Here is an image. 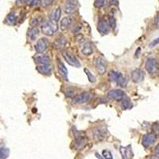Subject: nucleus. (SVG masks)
<instances>
[{
	"mask_svg": "<svg viewBox=\"0 0 159 159\" xmlns=\"http://www.w3.org/2000/svg\"><path fill=\"white\" fill-rule=\"evenodd\" d=\"M37 69L38 72L42 75L49 76L52 72V65L49 64H42V65H38Z\"/></svg>",
	"mask_w": 159,
	"mask_h": 159,
	"instance_id": "15",
	"label": "nucleus"
},
{
	"mask_svg": "<svg viewBox=\"0 0 159 159\" xmlns=\"http://www.w3.org/2000/svg\"><path fill=\"white\" fill-rule=\"evenodd\" d=\"M154 23H155L156 26L159 28V12L157 13V15H156L155 19H154Z\"/></svg>",
	"mask_w": 159,
	"mask_h": 159,
	"instance_id": "37",
	"label": "nucleus"
},
{
	"mask_svg": "<svg viewBox=\"0 0 159 159\" xmlns=\"http://www.w3.org/2000/svg\"><path fill=\"white\" fill-rule=\"evenodd\" d=\"M120 153L123 158H130L133 157V152H132L131 147L127 146L126 147H121L120 148Z\"/></svg>",
	"mask_w": 159,
	"mask_h": 159,
	"instance_id": "16",
	"label": "nucleus"
},
{
	"mask_svg": "<svg viewBox=\"0 0 159 159\" xmlns=\"http://www.w3.org/2000/svg\"><path fill=\"white\" fill-rule=\"evenodd\" d=\"M94 136L99 140H101V139H104V131L103 130L99 128H96V130H94Z\"/></svg>",
	"mask_w": 159,
	"mask_h": 159,
	"instance_id": "26",
	"label": "nucleus"
},
{
	"mask_svg": "<svg viewBox=\"0 0 159 159\" xmlns=\"http://www.w3.org/2000/svg\"><path fill=\"white\" fill-rule=\"evenodd\" d=\"M145 78L144 72L139 69H136L131 72V79L134 83H141Z\"/></svg>",
	"mask_w": 159,
	"mask_h": 159,
	"instance_id": "13",
	"label": "nucleus"
},
{
	"mask_svg": "<svg viewBox=\"0 0 159 159\" xmlns=\"http://www.w3.org/2000/svg\"><path fill=\"white\" fill-rule=\"evenodd\" d=\"M153 130H154V134H159V123H154L153 125Z\"/></svg>",
	"mask_w": 159,
	"mask_h": 159,
	"instance_id": "35",
	"label": "nucleus"
},
{
	"mask_svg": "<svg viewBox=\"0 0 159 159\" xmlns=\"http://www.w3.org/2000/svg\"><path fill=\"white\" fill-rule=\"evenodd\" d=\"M95 67L99 75H103L107 71V62L103 58L98 57L94 61Z\"/></svg>",
	"mask_w": 159,
	"mask_h": 159,
	"instance_id": "7",
	"label": "nucleus"
},
{
	"mask_svg": "<svg viewBox=\"0 0 159 159\" xmlns=\"http://www.w3.org/2000/svg\"><path fill=\"white\" fill-rule=\"evenodd\" d=\"M146 69L150 76H156L159 71V64L157 59L154 57H149L146 62Z\"/></svg>",
	"mask_w": 159,
	"mask_h": 159,
	"instance_id": "4",
	"label": "nucleus"
},
{
	"mask_svg": "<svg viewBox=\"0 0 159 159\" xmlns=\"http://www.w3.org/2000/svg\"><path fill=\"white\" fill-rule=\"evenodd\" d=\"M156 139L157 137H156V134L154 133H149V134H145L143 138L142 144L145 148H148L155 143Z\"/></svg>",
	"mask_w": 159,
	"mask_h": 159,
	"instance_id": "8",
	"label": "nucleus"
},
{
	"mask_svg": "<svg viewBox=\"0 0 159 159\" xmlns=\"http://www.w3.org/2000/svg\"><path fill=\"white\" fill-rule=\"evenodd\" d=\"M72 22V17L68 16L64 18L61 21V23H60V28L61 30H67L68 28L70 26L71 23Z\"/></svg>",
	"mask_w": 159,
	"mask_h": 159,
	"instance_id": "17",
	"label": "nucleus"
},
{
	"mask_svg": "<svg viewBox=\"0 0 159 159\" xmlns=\"http://www.w3.org/2000/svg\"><path fill=\"white\" fill-rule=\"evenodd\" d=\"M121 107L123 110H127V109H130L132 107V103L130 99H127V98H125L122 100L121 102Z\"/></svg>",
	"mask_w": 159,
	"mask_h": 159,
	"instance_id": "25",
	"label": "nucleus"
},
{
	"mask_svg": "<svg viewBox=\"0 0 159 159\" xmlns=\"http://www.w3.org/2000/svg\"><path fill=\"white\" fill-rule=\"evenodd\" d=\"M38 34H39V30L36 27H32L28 30L27 36L30 41H34L38 36Z\"/></svg>",
	"mask_w": 159,
	"mask_h": 159,
	"instance_id": "21",
	"label": "nucleus"
},
{
	"mask_svg": "<svg viewBox=\"0 0 159 159\" xmlns=\"http://www.w3.org/2000/svg\"><path fill=\"white\" fill-rule=\"evenodd\" d=\"M109 25H110V27L112 28V29H115L116 26V18H114L113 16L110 17L109 18Z\"/></svg>",
	"mask_w": 159,
	"mask_h": 159,
	"instance_id": "31",
	"label": "nucleus"
},
{
	"mask_svg": "<svg viewBox=\"0 0 159 159\" xmlns=\"http://www.w3.org/2000/svg\"><path fill=\"white\" fill-rule=\"evenodd\" d=\"M124 92L120 89H113L107 92V97L114 100H120L124 98Z\"/></svg>",
	"mask_w": 159,
	"mask_h": 159,
	"instance_id": "12",
	"label": "nucleus"
},
{
	"mask_svg": "<svg viewBox=\"0 0 159 159\" xmlns=\"http://www.w3.org/2000/svg\"><path fill=\"white\" fill-rule=\"evenodd\" d=\"M17 18L16 15H15L14 12H11L10 14H8L7 18H6V22L9 25H15L17 22Z\"/></svg>",
	"mask_w": 159,
	"mask_h": 159,
	"instance_id": "22",
	"label": "nucleus"
},
{
	"mask_svg": "<svg viewBox=\"0 0 159 159\" xmlns=\"http://www.w3.org/2000/svg\"><path fill=\"white\" fill-rule=\"evenodd\" d=\"M109 77H110V79L112 81H114L115 83H116L118 85H119L120 87L125 88L127 86V78H125L124 76H123V73L119 72V71L112 70L111 72L109 73Z\"/></svg>",
	"mask_w": 159,
	"mask_h": 159,
	"instance_id": "3",
	"label": "nucleus"
},
{
	"mask_svg": "<svg viewBox=\"0 0 159 159\" xmlns=\"http://www.w3.org/2000/svg\"><path fill=\"white\" fill-rule=\"evenodd\" d=\"M41 21H42V19H41L40 18H33V19L30 21V25H32L33 27H36V26H38V25H39Z\"/></svg>",
	"mask_w": 159,
	"mask_h": 159,
	"instance_id": "29",
	"label": "nucleus"
},
{
	"mask_svg": "<svg viewBox=\"0 0 159 159\" xmlns=\"http://www.w3.org/2000/svg\"><path fill=\"white\" fill-rule=\"evenodd\" d=\"M158 44H159V37L157 38H156V39H154L153 42H151V43L150 44V47H154V46L158 45Z\"/></svg>",
	"mask_w": 159,
	"mask_h": 159,
	"instance_id": "36",
	"label": "nucleus"
},
{
	"mask_svg": "<svg viewBox=\"0 0 159 159\" xmlns=\"http://www.w3.org/2000/svg\"><path fill=\"white\" fill-rule=\"evenodd\" d=\"M84 72L86 73V75H87L88 79H89V81H90L91 83H95V82H96V77L92 74V72H91L88 69H84Z\"/></svg>",
	"mask_w": 159,
	"mask_h": 159,
	"instance_id": "28",
	"label": "nucleus"
},
{
	"mask_svg": "<svg viewBox=\"0 0 159 159\" xmlns=\"http://www.w3.org/2000/svg\"><path fill=\"white\" fill-rule=\"evenodd\" d=\"M80 29H81V25L79 24V25H76V26H75L74 29L72 30V31H73V33H76H76H78L80 30Z\"/></svg>",
	"mask_w": 159,
	"mask_h": 159,
	"instance_id": "38",
	"label": "nucleus"
},
{
	"mask_svg": "<svg viewBox=\"0 0 159 159\" xmlns=\"http://www.w3.org/2000/svg\"><path fill=\"white\" fill-rule=\"evenodd\" d=\"M103 154V158H106V159H112L113 157H112V154L111 153V151L107 150H104L102 153Z\"/></svg>",
	"mask_w": 159,
	"mask_h": 159,
	"instance_id": "30",
	"label": "nucleus"
},
{
	"mask_svg": "<svg viewBox=\"0 0 159 159\" xmlns=\"http://www.w3.org/2000/svg\"><path fill=\"white\" fill-rule=\"evenodd\" d=\"M76 40H77V42H82L81 41H84L83 35H82V34H77V35H76Z\"/></svg>",
	"mask_w": 159,
	"mask_h": 159,
	"instance_id": "39",
	"label": "nucleus"
},
{
	"mask_svg": "<svg viewBox=\"0 0 159 159\" xmlns=\"http://www.w3.org/2000/svg\"><path fill=\"white\" fill-rule=\"evenodd\" d=\"M73 135H74L75 145L76 146L77 149H82L85 145L88 143V137L86 136L84 132L77 130L73 127Z\"/></svg>",
	"mask_w": 159,
	"mask_h": 159,
	"instance_id": "2",
	"label": "nucleus"
},
{
	"mask_svg": "<svg viewBox=\"0 0 159 159\" xmlns=\"http://www.w3.org/2000/svg\"><path fill=\"white\" fill-rule=\"evenodd\" d=\"M9 149L7 148L3 144H0V159L7 158L9 157Z\"/></svg>",
	"mask_w": 159,
	"mask_h": 159,
	"instance_id": "23",
	"label": "nucleus"
},
{
	"mask_svg": "<svg viewBox=\"0 0 159 159\" xmlns=\"http://www.w3.org/2000/svg\"><path fill=\"white\" fill-rule=\"evenodd\" d=\"M53 45H54V47L57 49H62L63 48H65V45H66V38L63 35H61L57 39L55 40Z\"/></svg>",
	"mask_w": 159,
	"mask_h": 159,
	"instance_id": "18",
	"label": "nucleus"
},
{
	"mask_svg": "<svg viewBox=\"0 0 159 159\" xmlns=\"http://www.w3.org/2000/svg\"><path fill=\"white\" fill-rule=\"evenodd\" d=\"M97 30L99 34H107L109 31H110V25H109V24H107L106 20L103 19V18H99L97 25Z\"/></svg>",
	"mask_w": 159,
	"mask_h": 159,
	"instance_id": "9",
	"label": "nucleus"
},
{
	"mask_svg": "<svg viewBox=\"0 0 159 159\" xmlns=\"http://www.w3.org/2000/svg\"><path fill=\"white\" fill-rule=\"evenodd\" d=\"M49 45V40L46 38H42L38 40L34 45L35 51L38 53H42L48 49Z\"/></svg>",
	"mask_w": 159,
	"mask_h": 159,
	"instance_id": "6",
	"label": "nucleus"
},
{
	"mask_svg": "<svg viewBox=\"0 0 159 159\" xmlns=\"http://www.w3.org/2000/svg\"><path fill=\"white\" fill-rule=\"evenodd\" d=\"M90 99V93H89V92H84L73 98V103H87L88 101H89Z\"/></svg>",
	"mask_w": 159,
	"mask_h": 159,
	"instance_id": "11",
	"label": "nucleus"
},
{
	"mask_svg": "<svg viewBox=\"0 0 159 159\" xmlns=\"http://www.w3.org/2000/svg\"><path fill=\"white\" fill-rule=\"evenodd\" d=\"M53 2L54 0H42V4L43 7H48V6H50Z\"/></svg>",
	"mask_w": 159,
	"mask_h": 159,
	"instance_id": "34",
	"label": "nucleus"
},
{
	"mask_svg": "<svg viewBox=\"0 0 159 159\" xmlns=\"http://www.w3.org/2000/svg\"><path fill=\"white\" fill-rule=\"evenodd\" d=\"M25 2L28 4L30 7H33V6H35L39 2V0H25Z\"/></svg>",
	"mask_w": 159,
	"mask_h": 159,
	"instance_id": "33",
	"label": "nucleus"
},
{
	"mask_svg": "<svg viewBox=\"0 0 159 159\" xmlns=\"http://www.w3.org/2000/svg\"><path fill=\"white\" fill-rule=\"evenodd\" d=\"M34 61L38 65L50 63V58L48 56H46V55H41V56L35 57Z\"/></svg>",
	"mask_w": 159,
	"mask_h": 159,
	"instance_id": "20",
	"label": "nucleus"
},
{
	"mask_svg": "<svg viewBox=\"0 0 159 159\" xmlns=\"http://www.w3.org/2000/svg\"><path fill=\"white\" fill-rule=\"evenodd\" d=\"M104 5V0H95V7L96 8H101Z\"/></svg>",
	"mask_w": 159,
	"mask_h": 159,
	"instance_id": "32",
	"label": "nucleus"
},
{
	"mask_svg": "<svg viewBox=\"0 0 159 159\" xmlns=\"http://www.w3.org/2000/svg\"><path fill=\"white\" fill-rule=\"evenodd\" d=\"M65 95L69 98H74L76 96V90L72 88H69L65 91Z\"/></svg>",
	"mask_w": 159,
	"mask_h": 159,
	"instance_id": "27",
	"label": "nucleus"
},
{
	"mask_svg": "<svg viewBox=\"0 0 159 159\" xmlns=\"http://www.w3.org/2000/svg\"><path fill=\"white\" fill-rule=\"evenodd\" d=\"M57 69L60 75L64 78V80L66 81H69V77H68L69 72H68L67 68L65 67V65L60 59H57Z\"/></svg>",
	"mask_w": 159,
	"mask_h": 159,
	"instance_id": "14",
	"label": "nucleus"
},
{
	"mask_svg": "<svg viewBox=\"0 0 159 159\" xmlns=\"http://www.w3.org/2000/svg\"><path fill=\"white\" fill-rule=\"evenodd\" d=\"M77 0H66V3L65 6V12L66 14H72L77 10Z\"/></svg>",
	"mask_w": 159,
	"mask_h": 159,
	"instance_id": "10",
	"label": "nucleus"
},
{
	"mask_svg": "<svg viewBox=\"0 0 159 159\" xmlns=\"http://www.w3.org/2000/svg\"><path fill=\"white\" fill-rule=\"evenodd\" d=\"M62 56H63L64 59L65 60V61L67 62L69 65H72V66L76 68H80L81 66L77 58L69 51H62Z\"/></svg>",
	"mask_w": 159,
	"mask_h": 159,
	"instance_id": "5",
	"label": "nucleus"
},
{
	"mask_svg": "<svg viewBox=\"0 0 159 159\" xmlns=\"http://www.w3.org/2000/svg\"><path fill=\"white\" fill-rule=\"evenodd\" d=\"M61 8H57V9L51 14L50 19L52 20V21H54V22H58L60 18H61Z\"/></svg>",
	"mask_w": 159,
	"mask_h": 159,
	"instance_id": "24",
	"label": "nucleus"
},
{
	"mask_svg": "<svg viewBox=\"0 0 159 159\" xmlns=\"http://www.w3.org/2000/svg\"><path fill=\"white\" fill-rule=\"evenodd\" d=\"M58 30V25L57 22L52 20H47L42 25V31L44 34L47 36H52Z\"/></svg>",
	"mask_w": 159,
	"mask_h": 159,
	"instance_id": "1",
	"label": "nucleus"
},
{
	"mask_svg": "<svg viewBox=\"0 0 159 159\" xmlns=\"http://www.w3.org/2000/svg\"><path fill=\"white\" fill-rule=\"evenodd\" d=\"M155 153H156V154H157V155L159 156V144L157 145V147H156V148H155Z\"/></svg>",
	"mask_w": 159,
	"mask_h": 159,
	"instance_id": "40",
	"label": "nucleus"
},
{
	"mask_svg": "<svg viewBox=\"0 0 159 159\" xmlns=\"http://www.w3.org/2000/svg\"><path fill=\"white\" fill-rule=\"evenodd\" d=\"M81 52L85 56H89V55L92 54V52H93L92 45L89 42H85V43H84L83 45H82Z\"/></svg>",
	"mask_w": 159,
	"mask_h": 159,
	"instance_id": "19",
	"label": "nucleus"
}]
</instances>
